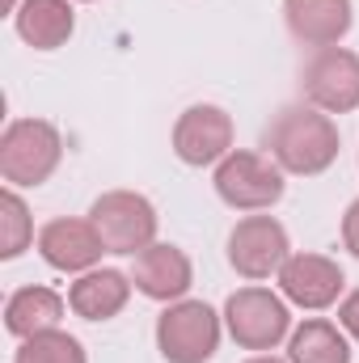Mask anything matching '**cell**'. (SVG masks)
Masks as SVG:
<instances>
[{
	"instance_id": "2e32d148",
	"label": "cell",
	"mask_w": 359,
	"mask_h": 363,
	"mask_svg": "<svg viewBox=\"0 0 359 363\" xmlns=\"http://www.w3.org/2000/svg\"><path fill=\"white\" fill-rule=\"evenodd\" d=\"M13 26L26 47L60 51L77 30V9L72 0H21V9L13 13Z\"/></svg>"
},
{
	"instance_id": "6da1fadb",
	"label": "cell",
	"mask_w": 359,
	"mask_h": 363,
	"mask_svg": "<svg viewBox=\"0 0 359 363\" xmlns=\"http://www.w3.org/2000/svg\"><path fill=\"white\" fill-rule=\"evenodd\" d=\"M267 157L292 178H317L338 161V127L326 110L300 101L283 106L263 135Z\"/></svg>"
},
{
	"instance_id": "ffe728a7",
	"label": "cell",
	"mask_w": 359,
	"mask_h": 363,
	"mask_svg": "<svg viewBox=\"0 0 359 363\" xmlns=\"http://www.w3.org/2000/svg\"><path fill=\"white\" fill-rule=\"evenodd\" d=\"M338 325L347 330V338H355L359 342V287L338 300Z\"/></svg>"
},
{
	"instance_id": "7a4b0ae2",
	"label": "cell",
	"mask_w": 359,
	"mask_h": 363,
	"mask_svg": "<svg viewBox=\"0 0 359 363\" xmlns=\"http://www.w3.org/2000/svg\"><path fill=\"white\" fill-rule=\"evenodd\" d=\"M64 161V135L47 118H13L0 135V178L9 186H43Z\"/></svg>"
},
{
	"instance_id": "e0dca14e",
	"label": "cell",
	"mask_w": 359,
	"mask_h": 363,
	"mask_svg": "<svg viewBox=\"0 0 359 363\" xmlns=\"http://www.w3.org/2000/svg\"><path fill=\"white\" fill-rule=\"evenodd\" d=\"M287 363H351L347 330L326 317L300 321L287 338Z\"/></svg>"
},
{
	"instance_id": "cb8c5ba5",
	"label": "cell",
	"mask_w": 359,
	"mask_h": 363,
	"mask_svg": "<svg viewBox=\"0 0 359 363\" xmlns=\"http://www.w3.org/2000/svg\"><path fill=\"white\" fill-rule=\"evenodd\" d=\"M85 4H89V0H85Z\"/></svg>"
},
{
	"instance_id": "3957f363",
	"label": "cell",
	"mask_w": 359,
	"mask_h": 363,
	"mask_svg": "<svg viewBox=\"0 0 359 363\" xmlns=\"http://www.w3.org/2000/svg\"><path fill=\"white\" fill-rule=\"evenodd\" d=\"M89 220L101 237V245H106V254H123V258H136L148 245H157V228H161L157 207L136 190L97 194L89 207Z\"/></svg>"
},
{
	"instance_id": "603a6c76",
	"label": "cell",
	"mask_w": 359,
	"mask_h": 363,
	"mask_svg": "<svg viewBox=\"0 0 359 363\" xmlns=\"http://www.w3.org/2000/svg\"><path fill=\"white\" fill-rule=\"evenodd\" d=\"M17 9H21V0H4V13H9V17H13Z\"/></svg>"
},
{
	"instance_id": "7402d4cb",
	"label": "cell",
	"mask_w": 359,
	"mask_h": 363,
	"mask_svg": "<svg viewBox=\"0 0 359 363\" xmlns=\"http://www.w3.org/2000/svg\"><path fill=\"white\" fill-rule=\"evenodd\" d=\"M245 363H287V359H275V355H254V359H245Z\"/></svg>"
},
{
	"instance_id": "7c38bea8",
	"label": "cell",
	"mask_w": 359,
	"mask_h": 363,
	"mask_svg": "<svg viewBox=\"0 0 359 363\" xmlns=\"http://www.w3.org/2000/svg\"><path fill=\"white\" fill-rule=\"evenodd\" d=\"M131 283L140 296L157 300V304H174V300H186L190 283H194V267L186 258V250L178 245H148L144 254H136V267H131Z\"/></svg>"
},
{
	"instance_id": "ac0fdd59",
	"label": "cell",
	"mask_w": 359,
	"mask_h": 363,
	"mask_svg": "<svg viewBox=\"0 0 359 363\" xmlns=\"http://www.w3.org/2000/svg\"><path fill=\"white\" fill-rule=\"evenodd\" d=\"M34 216L26 207V199L17 194V186H4L0 190V258L13 262L21 258L30 245H34Z\"/></svg>"
},
{
	"instance_id": "9a60e30c",
	"label": "cell",
	"mask_w": 359,
	"mask_h": 363,
	"mask_svg": "<svg viewBox=\"0 0 359 363\" xmlns=\"http://www.w3.org/2000/svg\"><path fill=\"white\" fill-rule=\"evenodd\" d=\"M64 308H68V296H60L55 287H17L9 300H4V330L21 342V338H34V334H47V330H60L64 321Z\"/></svg>"
},
{
	"instance_id": "8992f818",
	"label": "cell",
	"mask_w": 359,
	"mask_h": 363,
	"mask_svg": "<svg viewBox=\"0 0 359 363\" xmlns=\"http://www.w3.org/2000/svg\"><path fill=\"white\" fill-rule=\"evenodd\" d=\"M287 174L263 157V152H250V148H233L220 165H216V174H211V186H216V194H220V203L224 207H233V211H270L279 199H283V190H287Z\"/></svg>"
},
{
	"instance_id": "44dd1931",
	"label": "cell",
	"mask_w": 359,
	"mask_h": 363,
	"mask_svg": "<svg viewBox=\"0 0 359 363\" xmlns=\"http://www.w3.org/2000/svg\"><path fill=\"white\" fill-rule=\"evenodd\" d=\"M343 245L359 258V199L347 207V216H343Z\"/></svg>"
},
{
	"instance_id": "52a82bcc",
	"label": "cell",
	"mask_w": 359,
	"mask_h": 363,
	"mask_svg": "<svg viewBox=\"0 0 359 363\" xmlns=\"http://www.w3.org/2000/svg\"><path fill=\"white\" fill-rule=\"evenodd\" d=\"M292 258V241H287V228L275 220V216H245L233 224L228 233V267L250 279V283H263L270 274H279V267Z\"/></svg>"
},
{
	"instance_id": "277c9868",
	"label": "cell",
	"mask_w": 359,
	"mask_h": 363,
	"mask_svg": "<svg viewBox=\"0 0 359 363\" xmlns=\"http://www.w3.org/2000/svg\"><path fill=\"white\" fill-rule=\"evenodd\" d=\"M224 330L241 351L267 355L279 342L292 338V308L270 287H237L224 300Z\"/></svg>"
},
{
	"instance_id": "5b68a950",
	"label": "cell",
	"mask_w": 359,
	"mask_h": 363,
	"mask_svg": "<svg viewBox=\"0 0 359 363\" xmlns=\"http://www.w3.org/2000/svg\"><path fill=\"white\" fill-rule=\"evenodd\" d=\"M224 313L207 300H174L157 317V351L165 363H207L220 351Z\"/></svg>"
},
{
	"instance_id": "4fadbf2b",
	"label": "cell",
	"mask_w": 359,
	"mask_h": 363,
	"mask_svg": "<svg viewBox=\"0 0 359 363\" xmlns=\"http://www.w3.org/2000/svg\"><path fill=\"white\" fill-rule=\"evenodd\" d=\"M283 21L304 47H338L351 34L355 4L351 0H283Z\"/></svg>"
},
{
	"instance_id": "8fae6325",
	"label": "cell",
	"mask_w": 359,
	"mask_h": 363,
	"mask_svg": "<svg viewBox=\"0 0 359 363\" xmlns=\"http://www.w3.org/2000/svg\"><path fill=\"white\" fill-rule=\"evenodd\" d=\"M34 245H38L43 262L60 274H85V271H93V267L101 262V254H106V245H101L93 220H77V216H60V220L43 224Z\"/></svg>"
},
{
	"instance_id": "ba28073f",
	"label": "cell",
	"mask_w": 359,
	"mask_h": 363,
	"mask_svg": "<svg viewBox=\"0 0 359 363\" xmlns=\"http://www.w3.org/2000/svg\"><path fill=\"white\" fill-rule=\"evenodd\" d=\"M304 101L326 114H351L359 110V55L347 47H321L300 68Z\"/></svg>"
},
{
	"instance_id": "5bb4252c",
	"label": "cell",
	"mask_w": 359,
	"mask_h": 363,
	"mask_svg": "<svg viewBox=\"0 0 359 363\" xmlns=\"http://www.w3.org/2000/svg\"><path fill=\"white\" fill-rule=\"evenodd\" d=\"M131 274L114 271V267H93V271L77 274V283L68 287V308L85 321H110L127 308L131 300Z\"/></svg>"
},
{
	"instance_id": "30bf717a",
	"label": "cell",
	"mask_w": 359,
	"mask_h": 363,
	"mask_svg": "<svg viewBox=\"0 0 359 363\" xmlns=\"http://www.w3.org/2000/svg\"><path fill=\"white\" fill-rule=\"evenodd\" d=\"M275 279H279V296L304 313H321V308L338 304L347 291L343 267L326 254H292Z\"/></svg>"
},
{
	"instance_id": "d6986e66",
	"label": "cell",
	"mask_w": 359,
	"mask_h": 363,
	"mask_svg": "<svg viewBox=\"0 0 359 363\" xmlns=\"http://www.w3.org/2000/svg\"><path fill=\"white\" fill-rule=\"evenodd\" d=\"M13 363H89L81 338L64 334V330H47V334H34V338H21Z\"/></svg>"
},
{
	"instance_id": "9c48e42d",
	"label": "cell",
	"mask_w": 359,
	"mask_h": 363,
	"mask_svg": "<svg viewBox=\"0 0 359 363\" xmlns=\"http://www.w3.org/2000/svg\"><path fill=\"white\" fill-rule=\"evenodd\" d=\"M233 135H237V127L224 106H211V101L186 106L174 123V157L190 169L220 165L233 152Z\"/></svg>"
}]
</instances>
